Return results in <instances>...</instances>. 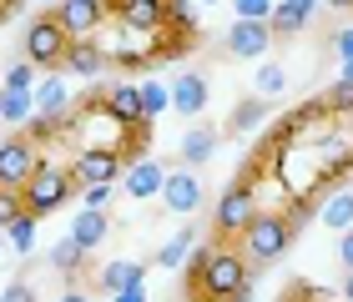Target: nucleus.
<instances>
[{"label":"nucleus","instance_id":"nucleus-6","mask_svg":"<svg viewBox=\"0 0 353 302\" xmlns=\"http://www.w3.org/2000/svg\"><path fill=\"white\" fill-rule=\"evenodd\" d=\"M41 162H46L41 141H30L26 131H15V136L0 141V182H6V186H26L30 177H36Z\"/></svg>","mask_w":353,"mask_h":302},{"label":"nucleus","instance_id":"nucleus-31","mask_svg":"<svg viewBox=\"0 0 353 302\" xmlns=\"http://www.w3.org/2000/svg\"><path fill=\"white\" fill-rule=\"evenodd\" d=\"M76 197H81V206H91V212H106V202L117 197V186H111V182H96V186H76Z\"/></svg>","mask_w":353,"mask_h":302},{"label":"nucleus","instance_id":"nucleus-10","mask_svg":"<svg viewBox=\"0 0 353 302\" xmlns=\"http://www.w3.org/2000/svg\"><path fill=\"white\" fill-rule=\"evenodd\" d=\"M162 182H167V166L157 162V156H137V162H126L121 171V192L147 202V197H162Z\"/></svg>","mask_w":353,"mask_h":302},{"label":"nucleus","instance_id":"nucleus-28","mask_svg":"<svg viewBox=\"0 0 353 302\" xmlns=\"http://www.w3.org/2000/svg\"><path fill=\"white\" fill-rule=\"evenodd\" d=\"M167 25L192 36V30H197V0H167Z\"/></svg>","mask_w":353,"mask_h":302},{"label":"nucleus","instance_id":"nucleus-35","mask_svg":"<svg viewBox=\"0 0 353 302\" xmlns=\"http://www.w3.org/2000/svg\"><path fill=\"white\" fill-rule=\"evenodd\" d=\"M0 302H36V292H30L26 282H10V288L0 292Z\"/></svg>","mask_w":353,"mask_h":302},{"label":"nucleus","instance_id":"nucleus-12","mask_svg":"<svg viewBox=\"0 0 353 302\" xmlns=\"http://www.w3.org/2000/svg\"><path fill=\"white\" fill-rule=\"evenodd\" d=\"M106 15H121V25L157 36L167 25V0H106Z\"/></svg>","mask_w":353,"mask_h":302},{"label":"nucleus","instance_id":"nucleus-14","mask_svg":"<svg viewBox=\"0 0 353 302\" xmlns=\"http://www.w3.org/2000/svg\"><path fill=\"white\" fill-rule=\"evenodd\" d=\"M30 96H36V116H51V121H71V91H66V81H61V76L51 71L46 76V81H36V91H30Z\"/></svg>","mask_w":353,"mask_h":302},{"label":"nucleus","instance_id":"nucleus-43","mask_svg":"<svg viewBox=\"0 0 353 302\" xmlns=\"http://www.w3.org/2000/svg\"><path fill=\"white\" fill-rule=\"evenodd\" d=\"M6 247H10V242H6V232H0V257H6Z\"/></svg>","mask_w":353,"mask_h":302},{"label":"nucleus","instance_id":"nucleus-36","mask_svg":"<svg viewBox=\"0 0 353 302\" xmlns=\"http://www.w3.org/2000/svg\"><path fill=\"white\" fill-rule=\"evenodd\" d=\"M333 51H339V61H353V25L333 36Z\"/></svg>","mask_w":353,"mask_h":302},{"label":"nucleus","instance_id":"nucleus-5","mask_svg":"<svg viewBox=\"0 0 353 302\" xmlns=\"http://www.w3.org/2000/svg\"><path fill=\"white\" fill-rule=\"evenodd\" d=\"M258 217V192H252L248 182H232L228 192L217 197V217H212V227L222 242H237V237L248 232V222Z\"/></svg>","mask_w":353,"mask_h":302},{"label":"nucleus","instance_id":"nucleus-18","mask_svg":"<svg viewBox=\"0 0 353 302\" xmlns=\"http://www.w3.org/2000/svg\"><path fill=\"white\" fill-rule=\"evenodd\" d=\"M101 106H106L121 126H137V121H141V91H137V81H117V86H106Z\"/></svg>","mask_w":353,"mask_h":302},{"label":"nucleus","instance_id":"nucleus-40","mask_svg":"<svg viewBox=\"0 0 353 302\" xmlns=\"http://www.w3.org/2000/svg\"><path fill=\"white\" fill-rule=\"evenodd\" d=\"M343 297H348V302H353V272H348V277H343Z\"/></svg>","mask_w":353,"mask_h":302},{"label":"nucleus","instance_id":"nucleus-9","mask_svg":"<svg viewBox=\"0 0 353 302\" xmlns=\"http://www.w3.org/2000/svg\"><path fill=\"white\" fill-rule=\"evenodd\" d=\"M56 21L66 25L71 41H91L96 30L106 25V0H61V6H56Z\"/></svg>","mask_w":353,"mask_h":302},{"label":"nucleus","instance_id":"nucleus-22","mask_svg":"<svg viewBox=\"0 0 353 302\" xmlns=\"http://www.w3.org/2000/svg\"><path fill=\"white\" fill-rule=\"evenodd\" d=\"M96 282H101V292L117 297V292H126V288H137V282H141V267L137 262H106Z\"/></svg>","mask_w":353,"mask_h":302},{"label":"nucleus","instance_id":"nucleus-41","mask_svg":"<svg viewBox=\"0 0 353 302\" xmlns=\"http://www.w3.org/2000/svg\"><path fill=\"white\" fill-rule=\"evenodd\" d=\"M328 6H333V10H353V0H328Z\"/></svg>","mask_w":353,"mask_h":302},{"label":"nucleus","instance_id":"nucleus-39","mask_svg":"<svg viewBox=\"0 0 353 302\" xmlns=\"http://www.w3.org/2000/svg\"><path fill=\"white\" fill-rule=\"evenodd\" d=\"M56 302H86V292H81V288H71V292H61Z\"/></svg>","mask_w":353,"mask_h":302},{"label":"nucleus","instance_id":"nucleus-37","mask_svg":"<svg viewBox=\"0 0 353 302\" xmlns=\"http://www.w3.org/2000/svg\"><path fill=\"white\" fill-rule=\"evenodd\" d=\"M339 262H343L348 272H353V227H348V232L339 237Z\"/></svg>","mask_w":353,"mask_h":302},{"label":"nucleus","instance_id":"nucleus-8","mask_svg":"<svg viewBox=\"0 0 353 302\" xmlns=\"http://www.w3.org/2000/svg\"><path fill=\"white\" fill-rule=\"evenodd\" d=\"M268 45H272L268 21H232L228 36H222V51H228L232 61H263Z\"/></svg>","mask_w":353,"mask_h":302},{"label":"nucleus","instance_id":"nucleus-1","mask_svg":"<svg viewBox=\"0 0 353 302\" xmlns=\"http://www.w3.org/2000/svg\"><path fill=\"white\" fill-rule=\"evenodd\" d=\"M243 282H252V262L222 237L187 257V297L192 302H232Z\"/></svg>","mask_w":353,"mask_h":302},{"label":"nucleus","instance_id":"nucleus-3","mask_svg":"<svg viewBox=\"0 0 353 302\" xmlns=\"http://www.w3.org/2000/svg\"><path fill=\"white\" fill-rule=\"evenodd\" d=\"M71 197H76V177H71V166H56V162H41L36 177L21 186V202H26L30 217H51Z\"/></svg>","mask_w":353,"mask_h":302},{"label":"nucleus","instance_id":"nucleus-20","mask_svg":"<svg viewBox=\"0 0 353 302\" xmlns=\"http://www.w3.org/2000/svg\"><path fill=\"white\" fill-rule=\"evenodd\" d=\"M318 217H323V227H328V232H348V227H353V192H348V186L328 192L323 206H318Z\"/></svg>","mask_w":353,"mask_h":302},{"label":"nucleus","instance_id":"nucleus-19","mask_svg":"<svg viewBox=\"0 0 353 302\" xmlns=\"http://www.w3.org/2000/svg\"><path fill=\"white\" fill-rule=\"evenodd\" d=\"M217 126H192V131L182 136V147H176V156H182L187 166H202L207 156H217Z\"/></svg>","mask_w":353,"mask_h":302},{"label":"nucleus","instance_id":"nucleus-42","mask_svg":"<svg viewBox=\"0 0 353 302\" xmlns=\"http://www.w3.org/2000/svg\"><path fill=\"white\" fill-rule=\"evenodd\" d=\"M343 81H353V61H343Z\"/></svg>","mask_w":353,"mask_h":302},{"label":"nucleus","instance_id":"nucleus-16","mask_svg":"<svg viewBox=\"0 0 353 302\" xmlns=\"http://www.w3.org/2000/svg\"><path fill=\"white\" fill-rule=\"evenodd\" d=\"M61 71H71V76H81V81H91V76H101L106 71V51H101V41H71V51L66 61H61Z\"/></svg>","mask_w":353,"mask_h":302},{"label":"nucleus","instance_id":"nucleus-2","mask_svg":"<svg viewBox=\"0 0 353 302\" xmlns=\"http://www.w3.org/2000/svg\"><path fill=\"white\" fill-rule=\"evenodd\" d=\"M293 237H298V227L288 222V212H258L248 222V232L237 237V252H243L252 267H268L293 247Z\"/></svg>","mask_w":353,"mask_h":302},{"label":"nucleus","instance_id":"nucleus-34","mask_svg":"<svg viewBox=\"0 0 353 302\" xmlns=\"http://www.w3.org/2000/svg\"><path fill=\"white\" fill-rule=\"evenodd\" d=\"M272 6L278 0H232V10H237V21H268Z\"/></svg>","mask_w":353,"mask_h":302},{"label":"nucleus","instance_id":"nucleus-15","mask_svg":"<svg viewBox=\"0 0 353 302\" xmlns=\"http://www.w3.org/2000/svg\"><path fill=\"white\" fill-rule=\"evenodd\" d=\"M313 6H318V0H278V6H272V15H268L272 41H278V36H298V30L313 21Z\"/></svg>","mask_w":353,"mask_h":302},{"label":"nucleus","instance_id":"nucleus-33","mask_svg":"<svg viewBox=\"0 0 353 302\" xmlns=\"http://www.w3.org/2000/svg\"><path fill=\"white\" fill-rule=\"evenodd\" d=\"M328 111H343V116H348V111H353V81H343V76H339V81H333L328 86Z\"/></svg>","mask_w":353,"mask_h":302},{"label":"nucleus","instance_id":"nucleus-4","mask_svg":"<svg viewBox=\"0 0 353 302\" xmlns=\"http://www.w3.org/2000/svg\"><path fill=\"white\" fill-rule=\"evenodd\" d=\"M66 51H71V36H66V25L56 21V10L51 15H36L30 30H26V61L36 71H61Z\"/></svg>","mask_w":353,"mask_h":302},{"label":"nucleus","instance_id":"nucleus-29","mask_svg":"<svg viewBox=\"0 0 353 302\" xmlns=\"http://www.w3.org/2000/svg\"><path fill=\"white\" fill-rule=\"evenodd\" d=\"M283 86H288V71L272 66V61H263V66H258V96L268 101V96H278Z\"/></svg>","mask_w":353,"mask_h":302},{"label":"nucleus","instance_id":"nucleus-17","mask_svg":"<svg viewBox=\"0 0 353 302\" xmlns=\"http://www.w3.org/2000/svg\"><path fill=\"white\" fill-rule=\"evenodd\" d=\"M106 232H111V217H106V212H91V206H81V217L71 222V232H66V237L91 257V252L106 242Z\"/></svg>","mask_w":353,"mask_h":302},{"label":"nucleus","instance_id":"nucleus-26","mask_svg":"<svg viewBox=\"0 0 353 302\" xmlns=\"http://www.w3.org/2000/svg\"><path fill=\"white\" fill-rule=\"evenodd\" d=\"M268 121V101L263 96H248V101H237V111H232V121H228V131H252V126H263Z\"/></svg>","mask_w":353,"mask_h":302},{"label":"nucleus","instance_id":"nucleus-27","mask_svg":"<svg viewBox=\"0 0 353 302\" xmlns=\"http://www.w3.org/2000/svg\"><path fill=\"white\" fill-rule=\"evenodd\" d=\"M137 91H141V121H157V116L172 106V91H167L162 81H141Z\"/></svg>","mask_w":353,"mask_h":302},{"label":"nucleus","instance_id":"nucleus-45","mask_svg":"<svg viewBox=\"0 0 353 302\" xmlns=\"http://www.w3.org/2000/svg\"><path fill=\"white\" fill-rule=\"evenodd\" d=\"M348 131H353V111H348Z\"/></svg>","mask_w":353,"mask_h":302},{"label":"nucleus","instance_id":"nucleus-30","mask_svg":"<svg viewBox=\"0 0 353 302\" xmlns=\"http://www.w3.org/2000/svg\"><path fill=\"white\" fill-rule=\"evenodd\" d=\"M21 212H26L21 186H6V182H0V232H6V227H10V222L21 217Z\"/></svg>","mask_w":353,"mask_h":302},{"label":"nucleus","instance_id":"nucleus-44","mask_svg":"<svg viewBox=\"0 0 353 302\" xmlns=\"http://www.w3.org/2000/svg\"><path fill=\"white\" fill-rule=\"evenodd\" d=\"M197 6H222V0H197Z\"/></svg>","mask_w":353,"mask_h":302},{"label":"nucleus","instance_id":"nucleus-32","mask_svg":"<svg viewBox=\"0 0 353 302\" xmlns=\"http://www.w3.org/2000/svg\"><path fill=\"white\" fill-rule=\"evenodd\" d=\"M6 91H36V66H30V61H15L6 71Z\"/></svg>","mask_w":353,"mask_h":302},{"label":"nucleus","instance_id":"nucleus-11","mask_svg":"<svg viewBox=\"0 0 353 302\" xmlns=\"http://www.w3.org/2000/svg\"><path fill=\"white\" fill-rule=\"evenodd\" d=\"M162 202H167V212L192 217V212L202 206V182H197V171H192V166L167 171V182H162Z\"/></svg>","mask_w":353,"mask_h":302},{"label":"nucleus","instance_id":"nucleus-24","mask_svg":"<svg viewBox=\"0 0 353 302\" xmlns=\"http://www.w3.org/2000/svg\"><path fill=\"white\" fill-rule=\"evenodd\" d=\"M36 222H41V217L21 212V217H15L10 227H6V242L15 247V257H30V252H36Z\"/></svg>","mask_w":353,"mask_h":302},{"label":"nucleus","instance_id":"nucleus-21","mask_svg":"<svg viewBox=\"0 0 353 302\" xmlns=\"http://www.w3.org/2000/svg\"><path fill=\"white\" fill-rule=\"evenodd\" d=\"M30 116H36V96H30V91H6L0 86V121L6 126H30Z\"/></svg>","mask_w":353,"mask_h":302},{"label":"nucleus","instance_id":"nucleus-23","mask_svg":"<svg viewBox=\"0 0 353 302\" xmlns=\"http://www.w3.org/2000/svg\"><path fill=\"white\" fill-rule=\"evenodd\" d=\"M192 237H197V227H182L176 237H167V242L157 247V267H167V272H172V267H182L192 257Z\"/></svg>","mask_w":353,"mask_h":302},{"label":"nucleus","instance_id":"nucleus-13","mask_svg":"<svg viewBox=\"0 0 353 302\" xmlns=\"http://www.w3.org/2000/svg\"><path fill=\"white\" fill-rule=\"evenodd\" d=\"M167 91H172L176 116H187V121H197L202 111H207V96H212V91H207V76H202V71H182V76H176V86H167Z\"/></svg>","mask_w":353,"mask_h":302},{"label":"nucleus","instance_id":"nucleus-25","mask_svg":"<svg viewBox=\"0 0 353 302\" xmlns=\"http://www.w3.org/2000/svg\"><path fill=\"white\" fill-rule=\"evenodd\" d=\"M46 262H51V272H61V277H76V272H81V262H86V252L76 247L71 237H61V242L51 247V257H46Z\"/></svg>","mask_w":353,"mask_h":302},{"label":"nucleus","instance_id":"nucleus-7","mask_svg":"<svg viewBox=\"0 0 353 302\" xmlns=\"http://www.w3.org/2000/svg\"><path fill=\"white\" fill-rule=\"evenodd\" d=\"M121 171H126V156L111 151V147H91V151H81V156L71 162L76 186H96V182H111V186H117Z\"/></svg>","mask_w":353,"mask_h":302},{"label":"nucleus","instance_id":"nucleus-38","mask_svg":"<svg viewBox=\"0 0 353 302\" xmlns=\"http://www.w3.org/2000/svg\"><path fill=\"white\" fill-rule=\"evenodd\" d=\"M111 302H147V282H137V288H126V292H117Z\"/></svg>","mask_w":353,"mask_h":302}]
</instances>
